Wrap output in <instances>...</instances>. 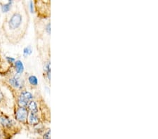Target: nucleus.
Wrapping results in <instances>:
<instances>
[{"label": "nucleus", "instance_id": "1", "mask_svg": "<svg viewBox=\"0 0 158 139\" xmlns=\"http://www.w3.org/2000/svg\"><path fill=\"white\" fill-rule=\"evenodd\" d=\"M22 22V16L19 13H16L11 16L9 21V26L10 29L15 30L19 27Z\"/></svg>", "mask_w": 158, "mask_h": 139}, {"label": "nucleus", "instance_id": "2", "mask_svg": "<svg viewBox=\"0 0 158 139\" xmlns=\"http://www.w3.org/2000/svg\"><path fill=\"white\" fill-rule=\"evenodd\" d=\"M32 98V95L30 92H23L19 98V105L20 108H25L28 105L29 101Z\"/></svg>", "mask_w": 158, "mask_h": 139}, {"label": "nucleus", "instance_id": "3", "mask_svg": "<svg viewBox=\"0 0 158 139\" xmlns=\"http://www.w3.org/2000/svg\"><path fill=\"white\" fill-rule=\"evenodd\" d=\"M28 112L25 108H19L16 113V117L20 122H25L27 120Z\"/></svg>", "mask_w": 158, "mask_h": 139}, {"label": "nucleus", "instance_id": "4", "mask_svg": "<svg viewBox=\"0 0 158 139\" xmlns=\"http://www.w3.org/2000/svg\"><path fill=\"white\" fill-rule=\"evenodd\" d=\"M10 84H11L13 87L16 88H21L22 87V82L20 81V79L17 77H14L13 78H11L9 80Z\"/></svg>", "mask_w": 158, "mask_h": 139}, {"label": "nucleus", "instance_id": "5", "mask_svg": "<svg viewBox=\"0 0 158 139\" xmlns=\"http://www.w3.org/2000/svg\"><path fill=\"white\" fill-rule=\"evenodd\" d=\"M28 121L31 125H37L39 123V118H38L36 114L31 113L29 116Z\"/></svg>", "mask_w": 158, "mask_h": 139}, {"label": "nucleus", "instance_id": "6", "mask_svg": "<svg viewBox=\"0 0 158 139\" xmlns=\"http://www.w3.org/2000/svg\"><path fill=\"white\" fill-rule=\"evenodd\" d=\"M15 65H16V70L18 74H21L24 70V66L23 63L20 61V60H17V61L15 63Z\"/></svg>", "mask_w": 158, "mask_h": 139}, {"label": "nucleus", "instance_id": "7", "mask_svg": "<svg viewBox=\"0 0 158 139\" xmlns=\"http://www.w3.org/2000/svg\"><path fill=\"white\" fill-rule=\"evenodd\" d=\"M28 108L31 110V113L36 114L37 112V105L35 101H31L28 103Z\"/></svg>", "mask_w": 158, "mask_h": 139}, {"label": "nucleus", "instance_id": "8", "mask_svg": "<svg viewBox=\"0 0 158 139\" xmlns=\"http://www.w3.org/2000/svg\"><path fill=\"white\" fill-rule=\"evenodd\" d=\"M0 122H1L2 125H3L5 126H10L11 125V121L7 118H4V117L0 118Z\"/></svg>", "mask_w": 158, "mask_h": 139}, {"label": "nucleus", "instance_id": "9", "mask_svg": "<svg viewBox=\"0 0 158 139\" xmlns=\"http://www.w3.org/2000/svg\"><path fill=\"white\" fill-rule=\"evenodd\" d=\"M28 80H29V82L30 83V84H32L33 86H37L38 84L37 79L35 76H33V75L30 76L28 78Z\"/></svg>", "mask_w": 158, "mask_h": 139}, {"label": "nucleus", "instance_id": "10", "mask_svg": "<svg viewBox=\"0 0 158 139\" xmlns=\"http://www.w3.org/2000/svg\"><path fill=\"white\" fill-rule=\"evenodd\" d=\"M11 3H12V2L9 1V3H7V4H6L3 5V6H2V11H3L4 13L8 12V11H9V10H10V9H11Z\"/></svg>", "mask_w": 158, "mask_h": 139}, {"label": "nucleus", "instance_id": "11", "mask_svg": "<svg viewBox=\"0 0 158 139\" xmlns=\"http://www.w3.org/2000/svg\"><path fill=\"white\" fill-rule=\"evenodd\" d=\"M32 54V49L30 47H25L24 50H23V54L25 56H27V55H28L30 54Z\"/></svg>", "mask_w": 158, "mask_h": 139}, {"label": "nucleus", "instance_id": "12", "mask_svg": "<svg viewBox=\"0 0 158 139\" xmlns=\"http://www.w3.org/2000/svg\"><path fill=\"white\" fill-rule=\"evenodd\" d=\"M44 139H50V131H48L44 135Z\"/></svg>", "mask_w": 158, "mask_h": 139}, {"label": "nucleus", "instance_id": "13", "mask_svg": "<svg viewBox=\"0 0 158 139\" xmlns=\"http://www.w3.org/2000/svg\"><path fill=\"white\" fill-rule=\"evenodd\" d=\"M6 59L8 60L9 62H11V63L15 61V59H12V58H10V57H6Z\"/></svg>", "mask_w": 158, "mask_h": 139}, {"label": "nucleus", "instance_id": "14", "mask_svg": "<svg viewBox=\"0 0 158 139\" xmlns=\"http://www.w3.org/2000/svg\"><path fill=\"white\" fill-rule=\"evenodd\" d=\"M30 11H31L32 13H33V3L32 2H30Z\"/></svg>", "mask_w": 158, "mask_h": 139}, {"label": "nucleus", "instance_id": "15", "mask_svg": "<svg viewBox=\"0 0 158 139\" xmlns=\"http://www.w3.org/2000/svg\"><path fill=\"white\" fill-rule=\"evenodd\" d=\"M4 96H3V93H2L1 92H0V101L2 100V98H3Z\"/></svg>", "mask_w": 158, "mask_h": 139}]
</instances>
